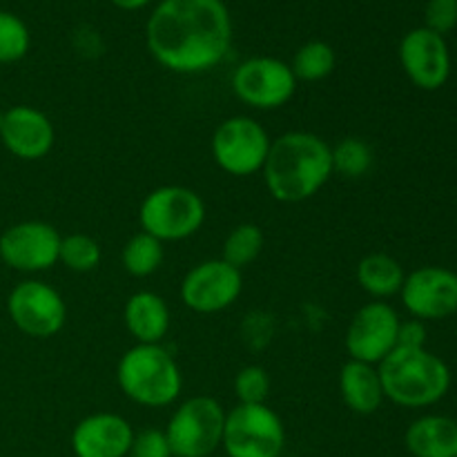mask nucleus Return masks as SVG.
<instances>
[{
  "label": "nucleus",
  "mask_w": 457,
  "mask_h": 457,
  "mask_svg": "<svg viewBox=\"0 0 457 457\" xmlns=\"http://www.w3.org/2000/svg\"><path fill=\"white\" fill-rule=\"evenodd\" d=\"M262 172L272 199L302 204L333 177V145L312 132H286L270 143Z\"/></svg>",
  "instance_id": "obj_2"
},
{
  "label": "nucleus",
  "mask_w": 457,
  "mask_h": 457,
  "mask_svg": "<svg viewBox=\"0 0 457 457\" xmlns=\"http://www.w3.org/2000/svg\"><path fill=\"white\" fill-rule=\"evenodd\" d=\"M378 370L384 397L404 409L437 404L451 388L449 366L427 348H393Z\"/></svg>",
  "instance_id": "obj_3"
},
{
  "label": "nucleus",
  "mask_w": 457,
  "mask_h": 457,
  "mask_svg": "<svg viewBox=\"0 0 457 457\" xmlns=\"http://www.w3.org/2000/svg\"><path fill=\"white\" fill-rule=\"evenodd\" d=\"M400 297L413 320H446L457 312V275L440 266L418 268L404 277Z\"/></svg>",
  "instance_id": "obj_14"
},
{
  "label": "nucleus",
  "mask_w": 457,
  "mask_h": 457,
  "mask_svg": "<svg viewBox=\"0 0 457 457\" xmlns=\"http://www.w3.org/2000/svg\"><path fill=\"white\" fill-rule=\"evenodd\" d=\"M3 114H4V112H3V110H0V125H3Z\"/></svg>",
  "instance_id": "obj_33"
},
{
  "label": "nucleus",
  "mask_w": 457,
  "mask_h": 457,
  "mask_svg": "<svg viewBox=\"0 0 457 457\" xmlns=\"http://www.w3.org/2000/svg\"><path fill=\"white\" fill-rule=\"evenodd\" d=\"M163 244L143 230L129 237L120 250V263H123L125 272L137 279L154 275L163 263Z\"/></svg>",
  "instance_id": "obj_22"
},
{
  "label": "nucleus",
  "mask_w": 457,
  "mask_h": 457,
  "mask_svg": "<svg viewBox=\"0 0 457 457\" xmlns=\"http://www.w3.org/2000/svg\"><path fill=\"white\" fill-rule=\"evenodd\" d=\"M134 440L132 424L116 413H92L71 431L76 457H128Z\"/></svg>",
  "instance_id": "obj_17"
},
{
  "label": "nucleus",
  "mask_w": 457,
  "mask_h": 457,
  "mask_svg": "<svg viewBox=\"0 0 457 457\" xmlns=\"http://www.w3.org/2000/svg\"><path fill=\"white\" fill-rule=\"evenodd\" d=\"M128 457H172V449H170L165 431L145 428L141 433H134Z\"/></svg>",
  "instance_id": "obj_30"
},
{
  "label": "nucleus",
  "mask_w": 457,
  "mask_h": 457,
  "mask_svg": "<svg viewBox=\"0 0 457 457\" xmlns=\"http://www.w3.org/2000/svg\"><path fill=\"white\" fill-rule=\"evenodd\" d=\"M123 321L137 344H161L170 330V308L161 295L138 290L125 302Z\"/></svg>",
  "instance_id": "obj_18"
},
{
  "label": "nucleus",
  "mask_w": 457,
  "mask_h": 457,
  "mask_svg": "<svg viewBox=\"0 0 457 457\" xmlns=\"http://www.w3.org/2000/svg\"><path fill=\"white\" fill-rule=\"evenodd\" d=\"M373 165V150L366 141L355 137L342 138L333 147V174L344 179H361Z\"/></svg>",
  "instance_id": "obj_26"
},
{
  "label": "nucleus",
  "mask_w": 457,
  "mask_h": 457,
  "mask_svg": "<svg viewBox=\"0 0 457 457\" xmlns=\"http://www.w3.org/2000/svg\"><path fill=\"white\" fill-rule=\"evenodd\" d=\"M339 393L348 411L357 415L378 413L384 404V388L378 366L348 360L339 373Z\"/></svg>",
  "instance_id": "obj_19"
},
{
  "label": "nucleus",
  "mask_w": 457,
  "mask_h": 457,
  "mask_svg": "<svg viewBox=\"0 0 457 457\" xmlns=\"http://www.w3.org/2000/svg\"><path fill=\"white\" fill-rule=\"evenodd\" d=\"M395 348H427V328H424V321H400Z\"/></svg>",
  "instance_id": "obj_31"
},
{
  "label": "nucleus",
  "mask_w": 457,
  "mask_h": 457,
  "mask_svg": "<svg viewBox=\"0 0 457 457\" xmlns=\"http://www.w3.org/2000/svg\"><path fill=\"white\" fill-rule=\"evenodd\" d=\"M145 43L165 70L204 74L230 52V12L223 0H161L147 18Z\"/></svg>",
  "instance_id": "obj_1"
},
{
  "label": "nucleus",
  "mask_w": 457,
  "mask_h": 457,
  "mask_svg": "<svg viewBox=\"0 0 457 457\" xmlns=\"http://www.w3.org/2000/svg\"><path fill=\"white\" fill-rule=\"evenodd\" d=\"M400 62L415 87L436 92L451 76V54L445 36L418 27L411 29L400 43Z\"/></svg>",
  "instance_id": "obj_15"
},
{
  "label": "nucleus",
  "mask_w": 457,
  "mask_h": 457,
  "mask_svg": "<svg viewBox=\"0 0 457 457\" xmlns=\"http://www.w3.org/2000/svg\"><path fill=\"white\" fill-rule=\"evenodd\" d=\"M9 320L21 333L36 339H49L62 330L67 321V303L56 288L38 279L13 286L7 299Z\"/></svg>",
  "instance_id": "obj_10"
},
{
  "label": "nucleus",
  "mask_w": 457,
  "mask_h": 457,
  "mask_svg": "<svg viewBox=\"0 0 457 457\" xmlns=\"http://www.w3.org/2000/svg\"><path fill=\"white\" fill-rule=\"evenodd\" d=\"M114 7L123 9V12H137V9L145 7V4H150L152 0H110Z\"/></svg>",
  "instance_id": "obj_32"
},
{
  "label": "nucleus",
  "mask_w": 457,
  "mask_h": 457,
  "mask_svg": "<svg viewBox=\"0 0 457 457\" xmlns=\"http://www.w3.org/2000/svg\"><path fill=\"white\" fill-rule=\"evenodd\" d=\"M244 290V275L228 262L208 259L186 272L181 281V302L199 315H214L230 308Z\"/></svg>",
  "instance_id": "obj_11"
},
{
  "label": "nucleus",
  "mask_w": 457,
  "mask_h": 457,
  "mask_svg": "<svg viewBox=\"0 0 457 457\" xmlns=\"http://www.w3.org/2000/svg\"><path fill=\"white\" fill-rule=\"evenodd\" d=\"M221 446L228 457H281L284 422L268 404H237L226 411Z\"/></svg>",
  "instance_id": "obj_7"
},
{
  "label": "nucleus",
  "mask_w": 457,
  "mask_h": 457,
  "mask_svg": "<svg viewBox=\"0 0 457 457\" xmlns=\"http://www.w3.org/2000/svg\"><path fill=\"white\" fill-rule=\"evenodd\" d=\"M272 138L253 116H230L217 125L210 152L219 168L230 177H253L262 172Z\"/></svg>",
  "instance_id": "obj_8"
},
{
  "label": "nucleus",
  "mask_w": 457,
  "mask_h": 457,
  "mask_svg": "<svg viewBox=\"0 0 457 457\" xmlns=\"http://www.w3.org/2000/svg\"><path fill=\"white\" fill-rule=\"evenodd\" d=\"M58 230L45 221H21L0 235V259L18 272H43L58 263Z\"/></svg>",
  "instance_id": "obj_13"
},
{
  "label": "nucleus",
  "mask_w": 457,
  "mask_h": 457,
  "mask_svg": "<svg viewBox=\"0 0 457 457\" xmlns=\"http://www.w3.org/2000/svg\"><path fill=\"white\" fill-rule=\"evenodd\" d=\"M235 395L239 404H266L270 395V378L262 366H244L235 378Z\"/></svg>",
  "instance_id": "obj_28"
},
{
  "label": "nucleus",
  "mask_w": 457,
  "mask_h": 457,
  "mask_svg": "<svg viewBox=\"0 0 457 457\" xmlns=\"http://www.w3.org/2000/svg\"><path fill=\"white\" fill-rule=\"evenodd\" d=\"M226 409L210 395H195L179 404L165 427L172 457H210L221 446Z\"/></svg>",
  "instance_id": "obj_6"
},
{
  "label": "nucleus",
  "mask_w": 457,
  "mask_h": 457,
  "mask_svg": "<svg viewBox=\"0 0 457 457\" xmlns=\"http://www.w3.org/2000/svg\"><path fill=\"white\" fill-rule=\"evenodd\" d=\"M31 34L25 22L9 12H0V65H9L27 56Z\"/></svg>",
  "instance_id": "obj_27"
},
{
  "label": "nucleus",
  "mask_w": 457,
  "mask_h": 457,
  "mask_svg": "<svg viewBox=\"0 0 457 457\" xmlns=\"http://www.w3.org/2000/svg\"><path fill=\"white\" fill-rule=\"evenodd\" d=\"M0 141L16 159L40 161L52 152L56 129L45 112L31 105H13L3 114Z\"/></svg>",
  "instance_id": "obj_16"
},
{
  "label": "nucleus",
  "mask_w": 457,
  "mask_h": 457,
  "mask_svg": "<svg viewBox=\"0 0 457 457\" xmlns=\"http://www.w3.org/2000/svg\"><path fill=\"white\" fill-rule=\"evenodd\" d=\"M404 445L413 457H457V422L446 415H424L406 428Z\"/></svg>",
  "instance_id": "obj_20"
},
{
  "label": "nucleus",
  "mask_w": 457,
  "mask_h": 457,
  "mask_svg": "<svg viewBox=\"0 0 457 457\" xmlns=\"http://www.w3.org/2000/svg\"><path fill=\"white\" fill-rule=\"evenodd\" d=\"M335 65H337L335 49L324 40H311L295 52L290 70L297 80L317 83V80L328 79L335 71Z\"/></svg>",
  "instance_id": "obj_24"
},
{
  "label": "nucleus",
  "mask_w": 457,
  "mask_h": 457,
  "mask_svg": "<svg viewBox=\"0 0 457 457\" xmlns=\"http://www.w3.org/2000/svg\"><path fill=\"white\" fill-rule=\"evenodd\" d=\"M263 244H266L263 230L257 223H239L228 232L221 248V259L235 266L237 270H244L250 263L257 262L259 254L263 253Z\"/></svg>",
  "instance_id": "obj_23"
},
{
  "label": "nucleus",
  "mask_w": 457,
  "mask_h": 457,
  "mask_svg": "<svg viewBox=\"0 0 457 457\" xmlns=\"http://www.w3.org/2000/svg\"><path fill=\"white\" fill-rule=\"evenodd\" d=\"M205 221V204L186 186H161L143 199L138 208L141 230L165 241H186L201 230Z\"/></svg>",
  "instance_id": "obj_5"
},
{
  "label": "nucleus",
  "mask_w": 457,
  "mask_h": 457,
  "mask_svg": "<svg viewBox=\"0 0 457 457\" xmlns=\"http://www.w3.org/2000/svg\"><path fill=\"white\" fill-rule=\"evenodd\" d=\"M232 92L253 110L272 112L284 107L297 92V79L288 62L275 56H254L232 74Z\"/></svg>",
  "instance_id": "obj_9"
},
{
  "label": "nucleus",
  "mask_w": 457,
  "mask_h": 457,
  "mask_svg": "<svg viewBox=\"0 0 457 457\" xmlns=\"http://www.w3.org/2000/svg\"><path fill=\"white\" fill-rule=\"evenodd\" d=\"M103 259V250L96 239L83 232H74L61 239V250H58V262L71 272H92L96 270Z\"/></svg>",
  "instance_id": "obj_25"
},
{
  "label": "nucleus",
  "mask_w": 457,
  "mask_h": 457,
  "mask_svg": "<svg viewBox=\"0 0 457 457\" xmlns=\"http://www.w3.org/2000/svg\"><path fill=\"white\" fill-rule=\"evenodd\" d=\"M400 315L386 302H369L353 315L344 346L351 360L378 366L397 346Z\"/></svg>",
  "instance_id": "obj_12"
},
{
  "label": "nucleus",
  "mask_w": 457,
  "mask_h": 457,
  "mask_svg": "<svg viewBox=\"0 0 457 457\" xmlns=\"http://www.w3.org/2000/svg\"><path fill=\"white\" fill-rule=\"evenodd\" d=\"M404 277L402 263L386 253H370L357 263V284L378 302L400 295Z\"/></svg>",
  "instance_id": "obj_21"
},
{
  "label": "nucleus",
  "mask_w": 457,
  "mask_h": 457,
  "mask_svg": "<svg viewBox=\"0 0 457 457\" xmlns=\"http://www.w3.org/2000/svg\"><path fill=\"white\" fill-rule=\"evenodd\" d=\"M424 27L445 36L457 27V0H428L424 7Z\"/></svg>",
  "instance_id": "obj_29"
},
{
  "label": "nucleus",
  "mask_w": 457,
  "mask_h": 457,
  "mask_svg": "<svg viewBox=\"0 0 457 457\" xmlns=\"http://www.w3.org/2000/svg\"><path fill=\"white\" fill-rule=\"evenodd\" d=\"M116 382L134 404L163 409L181 395L183 375L168 348L161 344H134L120 355Z\"/></svg>",
  "instance_id": "obj_4"
}]
</instances>
